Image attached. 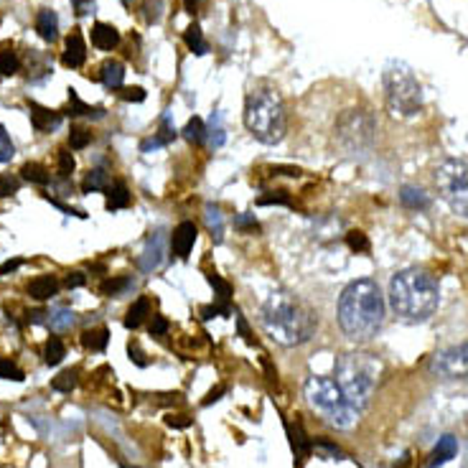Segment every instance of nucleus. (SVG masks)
<instances>
[{
    "mask_svg": "<svg viewBox=\"0 0 468 468\" xmlns=\"http://www.w3.org/2000/svg\"><path fill=\"white\" fill-rule=\"evenodd\" d=\"M385 295L372 278H362L344 288L339 298V326L351 341L375 339L385 323Z\"/></svg>",
    "mask_w": 468,
    "mask_h": 468,
    "instance_id": "nucleus-1",
    "label": "nucleus"
},
{
    "mask_svg": "<svg viewBox=\"0 0 468 468\" xmlns=\"http://www.w3.org/2000/svg\"><path fill=\"white\" fill-rule=\"evenodd\" d=\"M260 321L270 339L283 346H300L316 334V313L285 290L270 292L260 310Z\"/></svg>",
    "mask_w": 468,
    "mask_h": 468,
    "instance_id": "nucleus-2",
    "label": "nucleus"
},
{
    "mask_svg": "<svg viewBox=\"0 0 468 468\" xmlns=\"http://www.w3.org/2000/svg\"><path fill=\"white\" fill-rule=\"evenodd\" d=\"M440 303L438 280L420 268L400 270L390 283V305L405 323H422L433 316Z\"/></svg>",
    "mask_w": 468,
    "mask_h": 468,
    "instance_id": "nucleus-3",
    "label": "nucleus"
},
{
    "mask_svg": "<svg viewBox=\"0 0 468 468\" xmlns=\"http://www.w3.org/2000/svg\"><path fill=\"white\" fill-rule=\"evenodd\" d=\"M245 125L263 146H278L285 138V105L273 87H258L245 100Z\"/></svg>",
    "mask_w": 468,
    "mask_h": 468,
    "instance_id": "nucleus-4",
    "label": "nucleus"
},
{
    "mask_svg": "<svg viewBox=\"0 0 468 468\" xmlns=\"http://www.w3.org/2000/svg\"><path fill=\"white\" fill-rule=\"evenodd\" d=\"M380 369V359L375 354H364V351H346L336 359V385L357 410L367 407L372 395H375Z\"/></svg>",
    "mask_w": 468,
    "mask_h": 468,
    "instance_id": "nucleus-5",
    "label": "nucleus"
},
{
    "mask_svg": "<svg viewBox=\"0 0 468 468\" xmlns=\"http://www.w3.org/2000/svg\"><path fill=\"white\" fill-rule=\"evenodd\" d=\"M303 392L310 407L318 410L331 425L346 430V427H351L357 422L359 410L344 397V392L339 390L336 380H331V377H316V375L308 377Z\"/></svg>",
    "mask_w": 468,
    "mask_h": 468,
    "instance_id": "nucleus-6",
    "label": "nucleus"
},
{
    "mask_svg": "<svg viewBox=\"0 0 468 468\" xmlns=\"http://www.w3.org/2000/svg\"><path fill=\"white\" fill-rule=\"evenodd\" d=\"M385 97L392 117H415L422 110V87L402 61L385 66Z\"/></svg>",
    "mask_w": 468,
    "mask_h": 468,
    "instance_id": "nucleus-7",
    "label": "nucleus"
},
{
    "mask_svg": "<svg viewBox=\"0 0 468 468\" xmlns=\"http://www.w3.org/2000/svg\"><path fill=\"white\" fill-rule=\"evenodd\" d=\"M435 186L440 199L456 211L458 217L468 219V166L463 161L448 158L435 168Z\"/></svg>",
    "mask_w": 468,
    "mask_h": 468,
    "instance_id": "nucleus-8",
    "label": "nucleus"
},
{
    "mask_svg": "<svg viewBox=\"0 0 468 468\" xmlns=\"http://www.w3.org/2000/svg\"><path fill=\"white\" fill-rule=\"evenodd\" d=\"M336 135L346 148H364L372 143L375 120L364 110H346L336 123Z\"/></svg>",
    "mask_w": 468,
    "mask_h": 468,
    "instance_id": "nucleus-9",
    "label": "nucleus"
},
{
    "mask_svg": "<svg viewBox=\"0 0 468 468\" xmlns=\"http://www.w3.org/2000/svg\"><path fill=\"white\" fill-rule=\"evenodd\" d=\"M430 369H433L438 377H445V380L466 377L468 375V341L466 344L451 346V349L435 354Z\"/></svg>",
    "mask_w": 468,
    "mask_h": 468,
    "instance_id": "nucleus-10",
    "label": "nucleus"
},
{
    "mask_svg": "<svg viewBox=\"0 0 468 468\" xmlns=\"http://www.w3.org/2000/svg\"><path fill=\"white\" fill-rule=\"evenodd\" d=\"M87 61V44H84V36L79 29H74L69 36H66L64 44V54H61V64L66 69H79Z\"/></svg>",
    "mask_w": 468,
    "mask_h": 468,
    "instance_id": "nucleus-11",
    "label": "nucleus"
},
{
    "mask_svg": "<svg viewBox=\"0 0 468 468\" xmlns=\"http://www.w3.org/2000/svg\"><path fill=\"white\" fill-rule=\"evenodd\" d=\"M163 250H166L163 232H153L151 237H148L146 250H143L141 260H138V265H141L143 273H153V270L161 268V263H163Z\"/></svg>",
    "mask_w": 468,
    "mask_h": 468,
    "instance_id": "nucleus-12",
    "label": "nucleus"
},
{
    "mask_svg": "<svg viewBox=\"0 0 468 468\" xmlns=\"http://www.w3.org/2000/svg\"><path fill=\"white\" fill-rule=\"evenodd\" d=\"M196 237H199V229H196V224L193 222H181L178 227L173 229V234H171V250H173L176 258L186 260L188 252H191L193 242H196Z\"/></svg>",
    "mask_w": 468,
    "mask_h": 468,
    "instance_id": "nucleus-13",
    "label": "nucleus"
},
{
    "mask_svg": "<svg viewBox=\"0 0 468 468\" xmlns=\"http://www.w3.org/2000/svg\"><path fill=\"white\" fill-rule=\"evenodd\" d=\"M29 117H31V125H34L39 133H51V130H56L58 123H61V112L41 107L34 100H29Z\"/></svg>",
    "mask_w": 468,
    "mask_h": 468,
    "instance_id": "nucleus-14",
    "label": "nucleus"
},
{
    "mask_svg": "<svg viewBox=\"0 0 468 468\" xmlns=\"http://www.w3.org/2000/svg\"><path fill=\"white\" fill-rule=\"evenodd\" d=\"M120 44V31L112 24H94L92 26V46L100 51H112Z\"/></svg>",
    "mask_w": 468,
    "mask_h": 468,
    "instance_id": "nucleus-15",
    "label": "nucleus"
},
{
    "mask_svg": "<svg viewBox=\"0 0 468 468\" xmlns=\"http://www.w3.org/2000/svg\"><path fill=\"white\" fill-rule=\"evenodd\" d=\"M456 453H458V440L453 438V435H443V438L438 440V445L433 448V453H430L427 468L445 466V463L451 461V458H456Z\"/></svg>",
    "mask_w": 468,
    "mask_h": 468,
    "instance_id": "nucleus-16",
    "label": "nucleus"
},
{
    "mask_svg": "<svg viewBox=\"0 0 468 468\" xmlns=\"http://www.w3.org/2000/svg\"><path fill=\"white\" fill-rule=\"evenodd\" d=\"M56 292H58V280L54 275H39L29 283V295L34 300H39V303L54 298Z\"/></svg>",
    "mask_w": 468,
    "mask_h": 468,
    "instance_id": "nucleus-17",
    "label": "nucleus"
},
{
    "mask_svg": "<svg viewBox=\"0 0 468 468\" xmlns=\"http://www.w3.org/2000/svg\"><path fill=\"white\" fill-rule=\"evenodd\" d=\"M288 435H290V445H292L295 458H298V461H305V458L310 456V451H313V440L305 435L303 425H300V422L288 425Z\"/></svg>",
    "mask_w": 468,
    "mask_h": 468,
    "instance_id": "nucleus-18",
    "label": "nucleus"
},
{
    "mask_svg": "<svg viewBox=\"0 0 468 468\" xmlns=\"http://www.w3.org/2000/svg\"><path fill=\"white\" fill-rule=\"evenodd\" d=\"M36 31H39V36H41L44 41L54 44L58 39V16L54 11H49V8H44V11L36 13Z\"/></svg>",
    "mask_w": 468,
    "mask_h": 468,
    "instance_id": "nucleus-19",
    "label": "nucleus"
},
{
    "mask_svg": "<svg viewBox=\"0 0 468 468\" xmlns=\"http://www.w3.org/2000/svg\"><path fill=\"white\" fill-rule=\"evenodd\" d=\"M100 82L107 89H120L125 82V66L117 58H107L105 64L100 66Z\"/></svg>",
    "mask_w": 468,
    "mask_h": 468,
    "instance_id": "nucleus-20",
    "label": "nucleus"
},
{
    "mask_svg": "<svg viewBox=\"0 0 468 468\" xmlns=\"http://www.w3.org/2000/svg\"><path fill=\"white\" fill-rule=\"evenodd\" d=\"M400 201H402L407 209L412 211H422V209H430V196H427L422 188H415V186H402L400 188Z\"/></svg>",
    "mask_w": 468,
    "mask_h": 468,
    "instance_id": "nucleus-21",
    "label": "nucleus"
},
{
    "mask_svg": "<svg viewBox=\"0 0 468 468\" xmlns=\"http://www.w3.org/2000/svg\"><path fill=\"white\" fill-rule=\"evenodd\" d=\"M130 201H133V196H130L128 186H125L123 181L112 183L110 188H107V211H120V209H128Z\"/></svg>",
    "mask_w": 468,
    "mask_h": 468,
    "instance_id": "nucleus-22",
    "label": "nucleus"
},
{
    "mask_svg": "<svg viewBox=\"0 0 468 468\" xmlns=\"http://www.w3.org/2000/svg\"><path fill=\"white\" fill-rule=\"evenodd\" d=\"M66 115H71V117H102L105 115V110H102V107L87 105V102L79 97L76 89H69V112H66Z\"/></svg>",
    "mask_w": 468,
    "mask_h": 468,
    "instance_id": "nucleus-23",
    "label": "nucleus"
},
{
    "mask_svg": "<svg viewBox=\"0 0 468 468\" xmlns=\"http://www.w3.org/2000/svg\"><path fill=\"white\" fill-rule=\"evenodd\" d=\"M148 313H151V300H148V295H141L125 313V328H138L146 321Z\"/></svg>",
    "mask_w": 468,
    "mask_h": 468,
    "instance_id": "nucleus-24",
    "label": "nucleus"
},
{
    "mask_svg": "<svg viewBox=\"0 0 468 468\" xmlns=\"http://www.w3.org/2000/svg\"><path fill=\"white\" fill-rule=\"evenodd\" d=\"M107 341H110V331L105 326L100 328H87L82 334V346L89 351H105L107 349Z\"/></svg>",
    "mask_w": 468,
    "mask_h": 468,
    "instance_id": "nucleus-25",
    "label": "nucleus"
},
{
    "mask_svg": "<svg viewBox=\"0 0 468 468\" xmlns=\"http://www.w3.org/2000/svg\"><path fill=\"white\" fill-rule=\"evenodd\" d=\"M183 41H186V46L191 49L196 56H204V54L209 51V44L204 41V31H201L199 24H191L183 31Z\"/></svg>",
    "mask_w": 468,
    "mask_h": 468,
    "instance_id": "nucleus-26",
    "label": "nucleus"
},
{
    "mask_svg": "<svg viewBox=\"0 0 468 468\" xmlns=\"http://www.w3.org/2000/svg\"><path fill=\"white\" fill-rule=\"evenodd\" d=\"M204 219H206V227H209L211 237L217 242H222L224 237V217H222V211H219L217 204H206L204 206Z\"/></svg>",
    "mask_w": 468,
    "mask_h": 468,
    "instance_id": "nucleus-27",
    "label": "nucleus"
},
{
    "mask_svg": "<svg viewBox=\"0 0 468 468\" xmlns=\"http://www.w3.org/2000/svg\"><path fill=\"white\" fill-rule=\"evenodd\" d=\"M21 176L29 183H36V186H49V181H51V173L41 163H24L21 166Z\"/></svg>",
    "mask_w": 468,
    "mask_h": 468,
    "instance_id": "nucleus-28",
    "label": "nucleus"
},
{
    "mask_svg": "<svg viewBox=\"0 0 468 468\" xmlns=\"http://www.w3.org/2000/svg\"><path fill=\"white\" fill-rule=\"evenodd\" d=\"M64 357H66L64 341L58 339V336H51V339L46 341V346H44V362H46L49 367H58V364L64 362Z\"/></svg>",
    "mask_w": 468,
    "mask_h": 468,
    "instance_id": "nucleus-29",
    "label": "nucleus"
},
{
    "mask_svg": "<svg viewBox=\"0 0 468 468\" xmlns=\"http://www.w3.org/2000/svg\"><path fill=\"white\" fill-rule=\"evenodd\" d=\"M112 183H110V176L105 173L102 168H94L87 173V178L82 181V191L84 193H92V191H107Z\"/></svg>",
    "mask_w": 468,
    "mask_h": 468,
    "instance_id": "nucleus-30",
    "label": "nucleus"
},
{
    "mask_svg": "<svg viewBox=\"0 0 468 468\" xmlns=\"http://www.w3.org/2000/svg\"><path fill=\"white\" fill-rule=\"evenodd\" d=\"M130 285H133L130 278H107V280L100 283V295H105V298H120Z\"/></svg>",
    "mask_w": 468,
    "mask_h": 468,
    "instance_id": "nucleus-31",
    "label": "nucleus"
},
{
    "mask_svg": "<svg viewBox=\"0 0 468 468\" xmlns=\"http://www.w3.org/2000/svg\"><path fill=\"white\" fill-rule=\"evenodd\" d=\"M18 69H21L18 54L13 51L11 46L0 49V76H13V74H18Z\"/></svg>",
    "mask_w": 468,
    "mask_h": 468,
    "instance_id": "nucleus-32",
    "label": "nucleus"
},
{
    "mask_svg": "<svg viewBox=\"0 0 468 468\" xmlns=\"http://www.w3.org/2000/svg\"><path fill=\"white\" fill-rule=\"evenodd\" d=\"M76 382H79V369H64L61 375L51 380V390H56V392H71L76 387Z\"/></svg>",
    "mask_w": 468,
    "mask_h": 468,
    "instance_id": "nucleus-33",
    "label": "nucleus"
},
{
    "mask_svg": "<svg viewBox=\"0 0 468 468\" xmlns=\"http://www.w3.org/2000/svg\"><path fill=\"white\" fill-rule=\"evenodd\" d=\"M183 138H186L188 143H193V146H201V143L206 141V128L204 123H201V117H191L186 123V128H183Z\"/></svg>",
    "mask_w": 468,
    "mask_h": 468,
    "instance_id": "nucleus-34",
    "label": "nucleus"
},
{
    "mask_svg": "<svg viewBox=\"0 0 468 468\" xmlns=\"http://www.w3.org/2000/svg\"><path fill=\"white\" fill-rule=\"evenodd\" d=\"M74 313L71 310H66V308H58V310H54V313H49V326L54 328V331H66V328H71L74 326Z\"/></svg>",
    "mask_w": 468,
    "mask_h": 468,
    "instance_id": "nucleus-35",
    "label": "nucleus"
},
{
    "mask_svg": "<svg viewBox=\"0 0 468 468\" xmlns=\"http://www.w3.org/2000/svg\"><path fill=\"white\" fill-rule=\"evenodd\" d=\"M206 280H209V285L214 288L217 303H229V298H232V285H229L224 278H219L217 273H209V275H206Z\"/></svg>",
    "mask_w": 468,
    "mask_h": 468,
    "instance_id": "nucleus-36",
    "label": "nucleus"
},
{
    "mask_svg": "<svg viewBox=\"0 0 468 468\" xmlns=\"http://www.w3.org/2000/svg\"><path fill=\"white\" fill-rule=\"evenodd\" d=\"M89 143H92V133H89L87 128H79V125H74V128L69 130V146H71V151H84Z\"/></svg>",
    "mask_w": 468,
    "mask_h": 468,
    "instance_id": "nucleus-37",
    "label": "nucleus"
},
{
    "mask_svg": "<svg viewBox=\"0 0 468 468\" xmlns=\"http://www.w3.org/2000/svg\"><path fill=\"white\" fill-rule=\"evenodd\" d=\"M74 156H71L66 148H61L56 156V173L61 176V178H69L71 173H74Z\"/></svg>",
    "mask_w": 468,
    "mask_h": 468,
    "instance_id": "nucleus-38",
    "label": "nucleus"
},
{
    "mask_svg": "<svg viewBox=\"0 0 468 468\" xmlns=\"http://www.w3.org/2000/svg\"><path fill=\"white\" fill-rule=\"evenodd\" d=\"M13 156H16V146H13L8 130L0 125V163H11Z\"/></svg>",
    "mask_w": 468,
    "mask_h": 468,
    "instance_id": "nucleus-39",
    "label": "nucleus"
},
{
    "mask_svg": "<svg viewBox=\"0 0 468 468\" xmlns=\"http://www.w3.org/2000/svg\"><path fill=\"white\" fill-rule=\"evenodd\" d=\"M24 372L18 369L16 362H11V359H3L0 357V380H13V382H24Z\"/></svg>",
    "mask_w": 468,
    "mask_h": 468,
    "instance_id": "nucleus-40",
    "label": "nucleus"
},
{
    "mask_svg": "<svg viewBox=\"0 0 468 468\" xmlns=\"http://www.w3.org/2000/svg\"><path fill=\"white\" fill-rule=\"evenodd\" d=\"M18 188H21V181H18L16 176L0 173V199H6V196H13V193H18Z\"/></svg>",
    "mask_w": 468,
    "mask_h": 468,
    "instance_id": "nucleus-41",
    "label": "nucleus"
},
{
    "mask_svg": "<svg viewBox=\"0 0 468 468\" xmlns=\"http://www.w3.org/2000/svg\"><path fill=\"white\" fill-rule=\"evenodd\" d=\"M143 11H146L148 24H158L161 16H163V0H146V3H143Z\"/></svg>",
    "mask_w": 468,
    "mask_h": 468,
    "instance_id": "nucleus-42",
    "label": "nucleus"
},
{
    "mask_svg": "<svg viewBox=\"0 0 468 468\" xmlns=\"http://www.w3.org/2000/svg\"><path fill=\"white\" fill-rule=\"evenodd\" d=\"M258 204H260V206H270V204L290 206V196H288L285 191H270V193H265V196H260Z\"/></svg>",
    "mask_w": 468,
    "mask_h": 468,
    "instance_id": "nucleus-43",
    "label": "nucleus"
},
{
    "mask_svg": "<svg viewBox=\"0 0 468 468\" xmlns=\"http://www.w3.org/2000/svg\"><path fill=\"white\" fill-rule=\"evenodd\" d=\"M199 313H201V318H204V321H211L214 316H229V313H232V308H229V303H214V305H204Z\"/></svg>",
    "mask_w": 468,
    "mask_h": 468,
    "instance_id": "nucleus-44",
    "label": "nucleus"
},
{
    "mask_svg": "<svg viewBox=\"0 0 468 468\" xmlns=\"http://www.w3.org/2000/svg\"><path fill=\"white\" fill-rule=\"evenodd\" d=\"M346 245L354 252H369V240L364 232H349L346 234Z\"/></svg>",
    "mask_w": 468,
    "mask_h": 468,
    "instance_id": "nucleus-45",
    "label": "nucleus"
},
{
    "mask_svg": "<svg viewBox=\"0 0 468 468\" xmlns=\"http://www.w3.org/2000/svg\"><path fill=\"white\" fill-rule=\"evenodd\" d=\"M313 448H316L318 453H323L326 458H344V451H341L339 445L331 443V440H316Z\"/></svg>",
    "mask_w": 468,
    "mask_h": 468,
    "instance_id": "nucleus-46",
    "label": "nucleus"
},
{
    "mask_svg": "<svg viewBox=\"0 0 468 468\" xmlns=\"http://www.w3.org/2000/svg\"><path fill=\"white\" fill-rule=\"evenodd\" d=\"M234 227L240 229V232H260V224L258 219L252 217V214H240V217H234Z\"/></svg>",
    "mask_w": 468,
    "mask_h": 468,
    "instance_id": "nucleus-47",
    "label": "nucleus"
},
{
    "mask_svg": "<svg viewBox=\"0 0 468 468\" xmlns=\"http://www.w3.org/2000/svg\"><path fill=\"white\" fill-rule=\"evenodd\" d=\"M117 97L125 102H143L146 100V89L143 87H120V92H117Z\"/></svg>",
    "mask_w": 468,
    "mask_h": 468,
    "instance_id": "nucleus-48",
    "label": "nucleus"
},
{
    "mask_svg": "<svg viewBox=\"0 0 468 468\" xmlns=\"http://www.w3.org/2000/svg\"><path fill=\"white\" fill-rule=\"evenodd\" d=\"M209 138H211V146L219 148L224 146V128L219 125V115H211V130H209Z\"/></svg>",
    "mask_w": 468,
    "mask_h": 468,
    "instance_id": "nucleus-49",
    "label": "nucleus"
},
{
    "mask_svg": "<svg viewBox=\"0 0 468 468\" xmlns=\"http://www.w3.org/2000/svg\"><path fill=\"white\" fill-rule=\"evenodd\" d=\"M158 138H161V143H163V146H168V143L176 138V130H173V125H171L168 115H166L163 120H161V133H158Z\"/></svg>",
    "mask_w": 468,
    "mask_h": 468,
    "instance_id": "nucleus-50",
    "label": "nucleus"
},
{
    "mask_svg": "<svg viewBox=\"0 0 468 468\" xmlns=\"http://www.w3.org/2000/svg\"><path fill=\"white\" fill-rule=\"evenodd\" d=\"M64 285L69 288V290H74V288L87 285V275H84V273H69V275L64 278Z\"/></svg>",
    "mask_w": 468,
    "mask_h": 468,
    "instance_id": "nucleus-51",
    "label": "nucleus"
},
{
    "mask_svg": "<svg viewBox=\"0 0 468 468\" xmlns=\"http://www.w3.org/2000/svg\"><path fill=\"white\" fill-rule=\"evenodd\" d=\"M151 336H163L166 331H168V321H166L163 316H153V321H151Z\"/></svg>",
    "mask_w": 468,
    "mask_h": 468,
    "instance_id": "nucleus-52",
    "label": "nucleus"
},
{
    "mask_svg": "<svg viewBox=\"0 0 468 468\" xmlns=\"http://www.w3.org/2000/svg\"><path fill=\"white\" fill-rule=\"evenodd\" d=\"M128 351H130V359H133V362L138 364V367H148V359H146V354H143V351H141V346L135 344V341L128 346Z\"/></svg>",
    "mask_w": 468,
    "mask_h": 468,
    "instance_id": "nucleus-53",
    "label": "nucleus"
},
{
    "mask_svg": "<svg viewBox=\"0 0 468 468\" xmlns=\"http://www.w3.org/2000/svg\"><path fill=\"white\" fill-rule=\"evenodd\" d=\"M71 6H74L76 16H89L94 8V0H71Z\"/></svg>",
    "mask_w": 468,
    "mask_h": 468,
    "instance_id": "nucleus-54",
    "label": "nucleus"
},
{
    "mask_svg": "<svg viewBox=\"0 0 468 468\" xmlns=\"http://www.w3.org/2000/svg\"><path fill=\"white\" fill-rule=\"evenodd\" d=\"M21 265H24V260H21V258L6 260V263L0 265V278H3V275H11V273H16V270L21 268Z\"/></svg>",
    "mask_w": 468,
    "mask_h": 468,
    "instance_id": "nucleus-55",
    "label": "nucleus"
},
{
    "mask_svg": "<svg viewBox=\"0 0 468 468\" xmlns=\"http://www.w3.org/2000/svg\"><path fill=\"white\" fill-rule=\"evenodd\" d=\"M273 173H280V176H292V178H298V176L303 173V171H300V168H292V166H275V168H273Z\"/></svg>",
    "mask_w": 468,
    "mask_h": 468,
    "instance_id": "nucleus-56",
    "label": "nucleus"
},
{
    "mask_svg": "<svg viewBox=\"0 0 468 468\" xmlns=\"http://www.w3.org/2000/svg\"><path fill=\"white\" fill-rule=\"evenodd\" d=\"M237 328H240V334L245 336L247 344H255V339H252V334H250V326H247V321L242 316H237Z\"/></svg>",
    "mask_w": 468,
    "mask_h": 468,
    "instance_id": "nucleus-57",
    "label": "nucleus"
},
{
    "mask_svg": "<svg viewBox=\"0 0 468 468\" xmlns=\"http://www.w3.org/2000/svg\"><path fill=\"white\" fill-rule=\"evenodd\" d=\"M26 316H29V323H46L49 321V313L46 310H29V313H26Z\"/></svg>",
    "mask_w": 468,
    "mask_h": 468,
    "instance_id": "nucleus-58",
    "label": "nucleus"
},
{
    "mask_svg": "<svg viewBox=\"0 0 468 468\" xmlns=\"http://www.w3.org/2000/svg\"><path fill=\"white\" fill-rule=\"evenodd\" d=\"M161 146H163V143H161V138L156 135V138H148V141L141 143V151L148 153V151H156V148H161Z\"/></svg>",
    "mask_w": 468,
    "mask_h": 468,
    "instance_id": "nucleus-59",
    "label": "nucleus"
},
{
    "mask_svg": "<svg viewBox=\"0 0 468 468\" xmlns=\"http://www.w3.org/2000/svg\"><path fill=\"white\" fill-rule=\"evenodd\" d=\"M227 392V387H217V390H211L209 395H206V400H204V405H211V402H217L222 395Z\"/></svg>",
    "mask_w": 468,
    "mask_h": 468,
    "instance_id": "nucleus-60",
    "label": "nucleus"
},
{
    "mask_svg": "<svg viewBox=\"0 0 468 468\" xmlns=\"http://www.w3.org/2000/svg\"><path fill=\"white\" fill-rule=\"evenodd\" d=\"M178 417H181V415L168 417V420H166V422H168L171 427H188V425H191V420H178Z\"/></svg>",
    "mask_w": 468,
    "mask_h": 468,
    "instance_id": "nucleus-61",
    "label": "nucleus"
},
{
    "mask_svg": "<svg viewBox=\"0 0 468 468\" xmlns=\"http://www.w3.org/2000/svg\"><path fill=\"white\" fill-rule=\"evenodd\" d=\"M186 11L193 16V13L199 11V0H186Z\"/></svg>",
    "mask_w": 468,
    "mask_h": 468,
    "instance_id": "nucleus-62",
    "label": "nucleus"
},
{
    "mask_svg": "<svg viewBox=\"0 0 468 468\" xmlns=\"http://www.w3.org/2000/svg\"><path fill=\"white\" fill-rule=\"evenodd\" d=\"M123 468H130V466H128V463H123Z\"/></svg>",
    "mask_w": 468,
    "mask_h": 468,
    "instance_id": "nucleus-63",
    "label": "nucleus"
}]
</instances>
